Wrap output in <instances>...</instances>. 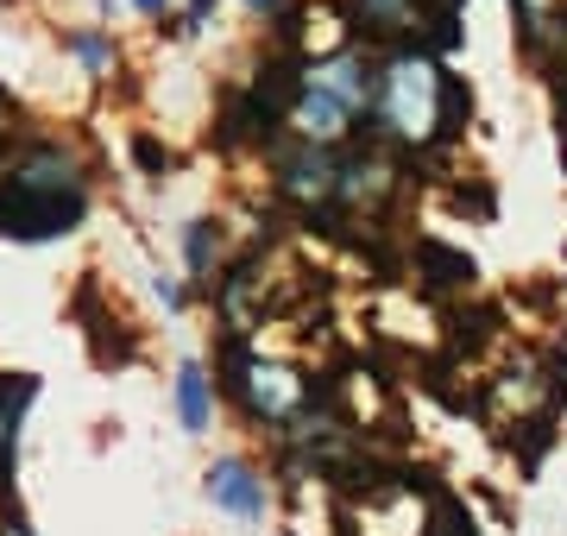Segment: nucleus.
I'll use <instances>...</instances> for the list:
<instances>
[{
	"mask_svg": "<svg viewBox=\"0 0 567 536\" xmlns=\"http://www.w3.org/2000/svg\"><path fill=\"white\" fill-rule=\"evenodd\" d=\"M215 247H221V240H215V227H208V221L189 227V271H208V266H215Z\"/></svg>",
	"mask_w": 567,
	"mask_h": 536,
	"instance_id": "12",
	"label": "nucleus"
},
{
	"mask_svg": "<svg viewBox=\"0 0 567 536\" xmlns=\"http://www.w3.org/2000/svg\"><path fill=\"white\" fill-rule=\"evenodd\" d=\"M76 58H89V63H107V39H95V32H82V39H76Z\"/></svg>",
	"mask_w": 567,
	"mask_h": 536,
	"instance_id": "13",
	"label": "nucleus"
},
{
	"mask_svg": "<svg viewBox=\"0 0 567 536\" xmlns=\"http://www.w3.org/2000/svg\"><path fill=\"white\" fill-rule=\"evenodd\" d=\"M454 7L461 0H360V13L372 20V32H385V39H404L416 25H435V51L461 39L454 32Z\"/></svg>",
	"mask_w": 567,
	"mask_h": 536,
	"instance_id": "4",
	"label": "nucleus"
},
{
	"mask_svg": "<svg viewBox=\"0 0 567 536\" xmlns=\"http://www.w3.org/2000/svg\"><path fill=\"white\" fill-rule=\"evenodd\" d=\"M227 372H234L227 385H234L259 416H271V423H284V416L303 404V379H297L290 367H252L240 348H227Z\"/></svg>",
	"mask_w": 567,
	"mask_h": 536,
	"instance_id": "3",
	"label": "nucleus"
},
{
	"mask_svg": "<svg viewBox=\"0 0 567 536\" xmlns=\"http://www.w3.org/2000/svg\"><path fill=\"white\" fill-rule=\"evenodd\" d=\"M140 7H145V13H158V7H164V0H140Z\"/></svg>",
	"mask_w": 567,
	"mask_h": 536,
	"instance_id": "17",
	"label": "nucleus"
},
{
	"mask_svg": "<svg viewBox=\"0 0 567 536\" xmlns=\"http://www.w3.org/2000/svg\"><path fill=\"white\" fill-rule=\"evenodd\" d=\"M177 411H183V430H208V379H203V367L177 372Z\"/></svg>",
	"mask_w": 567,
	"mask_h": 536,
	"instance_id": "10",
	"label": "nucleus"
},
{
	"mask_svg": "<svg viewBox=\"0 0 567 536\" xmlns=\"http://www.w3.org/2000/svg\"><path fill=\"white\" fill-rule=\"evenodd\" d=\"M416 259H423V285L429 290H454V285H473V259L466 252H454V247H442V240H423L416 247Z\"/></svg>",
	"mask_w": 567,
	"mask_h": 536,
	"instance_id": "8",
	"label": "nucleus"
},
{
	"mask_svg": "<svg viewBox=\"0 0 567 536\" xmlns=\"http://www.w3.org/2000/svg\"><path fill=\"white\" fill-rule=\"evenodd\" d=\"M290 126H297L309 145H328V140L347 133V107L334 102V95H322L316 83H303V95H297V107H290Z\"/></svg>",
	"mask_w": 567,
	"mask_h": 536,
	"instance_id": "7",
	"label": "nucleus"
},
{
	"mask_svg": "<svg viewBox=\"0 0 567 536\" xmlns=\"http://www.w3.org/2000/svg\"><path fill=\"white\" fill-rule=\"evenodd\" d=\"M246 7H252V13H278L284 0H246Z\"/></svg>",
	"mask_w": 567,
	"mask_h": 536,
	"instance_id": "16",
	"label": "nucleus"
},
{
	"mask_svg": "<svg viewBox=\"0 0 567 536\" xmlns=\"http://www.w3.org/2000/svg\"><path fill=\"white\" fill-rule=\"evenodd\" d=\"M208 498L227 505V512L240 517H265V480L246 467V461H221V467H208Z\"/></svg>",
	"mask_w": 567,
	"mask_h": 536,
	"instance_id": "6",
	"label": "nucleus"
},
{
	"mask_svg": "<svg viewBox=\"0 0 567 536\" xmlns=\"http://www.w3.org/2000/svg\"><path fill=\"white\" fill-rule=\"evenodd\" d=\"M473 114V95H466L454 76H442L429 58H398L379 76V126H391L398 140H435V133H461V121Z\"/></svg>",
	"mask_w": 567,
	"mask_h": 536,
	"instance_id": "2",
	"label": "nucleus"
},
{
	"mask_svg": "<svg viewBox=\"0 0 567 536\" xmlns=\"http://www.w3.org/2000/svg\"><path fill=\"white\" fill-rule=\"evenodd\" d=\"M316 89H322V95H334V102L353 114V107L365 102V70L353 58H328L322 70H316Z\"/></svg>",
	"mask_w": 567,
	"mask_h": 536,
	"instance_id": "9",
	"label": "nucleus"
},
{
	"mask_svg": "<svg viewBox=\"0 0 567 536\" xmlns=\"http://www.w3.org/2000/svg\"><path fill=\"white\" fill-rule=\"evenodd\" d=\"M278 184H284V196H297V203H328V196L341 189V171L328 165L316 145H303V152H290V158H284Z\"/></svg>",
	"mask_w": 567,
	"mask_h": 536,
	"instance_id": "5",
	"label": "nucleus"
},
{
	"mask_svg": "<svg viewBox=\"0 0 567 536\" xmlns=\"http://www.w3.org/2000/svg\"><path fill=\"white\" fill-rule=\"evenodd\" d=\"M82 177L63 152H39L32 165L7 171L0 177V234L7 240H51V234H70L82 221Z\"/></svg>",
	"mask_w": 567,
	"mask_h": 536,
	"instance_id": "1",
	"label": "nucleus"
},
{
	"mask_svg": "<svg viewBox=\"0 0 567 536\" xmlns=\"http://www.w3.org/2000/svg\"><path fill=\"white\" fill-rule=\"evenodd\" d=\"M429 536H480V530L466 524V512L454 505V498H442V505H435V517H429Z\"/></svg>",
	"mask_w": 567,
	"mask_h": 536,
	"instance_id": "11",
	"label": "nucleus"
},
{
	"mask_svg": "<svg viewBox=\"0 0 567 536\" xmlns=\"http://www.w3.org/2000/svg\"><path fill=\"white\" fill-rule=\"evenodd\" d=\"M208 7H215V0H189V20H183V25H203V20H208Z\"/></svg>",
	"mask_w": 567,
	"mask_h": 536,
	"instance_id": "15",
	"label": "nucleus"
},
{
	"mask_svg": "<svg viewBox=\"0 0 567 536\" xmlns=\"http://www.w3.org/2000/svg\"><path fill=\"white\" fill-rule=\"evenodd\" d=\"M140 165H145V171H164V165H171V152H158L152 140H140Z\"/></svg>",
	"mask_w": 567,
	"mask_h": 536,
	"instance_id": "14",
	"label": "nucleus"
}]
</instances>
